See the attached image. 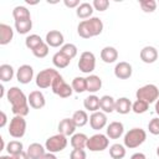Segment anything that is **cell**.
Wrapping results in <instances>:
<instances>
[{
    "label": "cell",
    "mask_w": 159,
    "mask_h": 159,
    "mask_svg": "<svg viewBox=\"0 0 159 159\" xmlns=\"http://www.w3.org/2000/svg\"><path fill=\"white\" fill-rule=\"evenodd\" d=\"M31 29H32V20H31V19L16 20V21H15V30H16L20 35H25V34L30 32Z\"/></svg>",
    "instance_id": "30"
},
{
    "label": "cell",
    "mask_w": 159,
    "mask_h": 159,
    "mask_svg": "<svg viewBox=\"0 0 159 159\" xmlns=\"http://www.w3.org/2000/svg\"><path fill=\"white\" fill-rule=\"evenodd\" d=\"M34 78V68L30 65H21L16 71V80L22 83L27 84Z\"/></svg>",
    "instance_id": "12"
},
{
    "label": "cell",
    "mask_w": 159,
    "mask_h": 159,
    "mask_svg": "<svg viewBox=\"0 0 159 159\" xmlns=\"http://www.w3.org/2000/svg\"><path fill=\"white\" fill-rule=\"evenodd\" d=\"M83 107L89 111V112H97L101 108V98L97 97L96 94H89L88 97L84 98L83 101Z\"/></svg>",
    "instance_id": "23"
},
{
    "label": "cell",
    "mask_w": 159,
    "mask_h": 159,
    "mask_svg": "<svg viewBox=\"0 0 159 159\" xmlns=\"http://www.w3.org/2000/svg\"><path fill=\"white\" fill-rule=\"evenodd\" d=\"M101 109L104 113H112L113 111H116V99L109 94L102 96L101 97Z\"/></svg>",
    "instance_id": "26"
},
{
    "label": "cell",
    "mask_w": 159,
    "mask_h": 159,
    "mask_svg": "<svg viewBox=\"0 0 159 159\" xmlns=\"http://www.w3.org/2000/svg\"><path fill=\"white\" fill-rule=\"evenodd\" d=\"M0 159H15L12 155H10V154H7V155H1L0 157Z\"/></svg>",
    "instance_id": "50"
},
{
    "label": "cell",
    "mask_w": 159,
    "mask_h": 159,
    "mask_svg": "<svg viewBox=\"0 0 159 159\" xmlns=\"http://www.w3.org/2000/svg\"><path fill=\"white\" fill-rule=\"evenodd\" d=\"M92 14H93V6L89 2H81L80 6L76 9V15L80 19L87 20V19L92 17Z\"/></svg>",
    "instance_id": "27"
},
{
    "label": "cell",
    "mask_w": 159,
    "mask_h": 159,
    "mask_svg": "<svg viewBox=\"0 0 159 159\" xmlns=\"http://www.w3.org/2000/svg\"><path fill=\"white\" fill-rule=\"evenodd\" d=\"M12 17L16 20H26V19H31V15H30V10L25 6H15L14 10H12Z\"/></svg>",
    "instance_id": "33"
},
{
    "label": "cell",
    "mask_w": 159,
    "mask_h": 159,
    "mask_svg": "<svg viewBox=\"0 0 159 159\" xmlns=\"http://www.w3.org/2000/svg\"><path fill=\"white\" fill-rule=\"evenodd\" d=\"M139 56L144 63H154L158 60V50L154 46H144L140 50Z\"/></svg>",
    "instance_id": "17"
},
{
    "label": "cell",
    "mask_w": 159,
    "mask_h": 159,
    "mask_svg": "<svg viewBox=\"0 0 159 159\" xmlns=\"http://www.w3.org/2000/svg\"><path fill=\"white\" fill-rule=\"evenodd\" d=\"M51 89H52V92H53L56 96H58V97H61V98H68V97H71V94L73 93L72 86H70V84L63 80V77H62L61 75H58V76L55 78V81H53V83H52V86H51Z\"/></svg>",
    "instance_id": "9"
},
{
    "label": "cell",
    "mask_w": 159,
    "mask_h": 159,
    "mask_svg": "<svg viewBox=\"0 0 159 159\" xmlns=\"http://www.w3.org/2000/svg\"><path fill=\"white\" fill-rule=\"evenodd\" d=\"M14 39V30L10 25H6L4 22L0 24V45L5 46L11 42Z\"/></svg>",
    "instance_id": "19"
},
{
    "label": "cell",
    "mask_w": 159,
    "mask_h": 159,
    "mask_svg": "<svg viewBox=\"0 0 159 159\" xmlns=\"http://www.w3.org/2000/svg\"><path fill=\"white\" fill-rule=\"evenodd\" d=\"M108 145H109V138L106 134L96 133L88 138L86 148L89 149L91 152H103L104 149L108 148Z\"/></svg>",
    "instance_id": "7"
},
{
    "label": "cell",
    "mask_w": 159,
    "mask_h": 159,
    "mask_svg": "<svg viewBox=\"0 0 159 159\" xmlns=\"http://www.w3.org/2000/svg\"><path fill=\"white\" fill-rule=\"evenodd\" d=\"M157 155H158V157H159V147H158V148H157Z\"/></svg>",
    "instance_id": "52"
},
{
    "label": "cell",
    "mask_w": 159,
    "mask_h": 159,
    "mask_svg": "<svg viewBox=\"0 0 159 159\" xmlns=\"http://www.w3.org/2000/svg\"><path fill=\"white\" fill-rule=\"evenodd\" d=\"M70 62H71V60L61 51H57L52 56V63L55 65L56 68H66L70 65Z\"/></svg>",
    "instance_id": "28"
},
{
    "label": "cell",
    "mask_w": 159,
    "mask_h": 159,
    "mask_svg": "<svg viewBox=\"0 0 159 159\" xmlns=\"http://www.w3.org/2000/svg\"><path fill=\"white\" fill-rule=\"evenodd\" d=\"M27 101H29L30 107L34 108V109H41L46 104L45 96H43V93L41 91H32V92H30V94L27 96Z\"/></svg>",
    "instance_id": "15"
},
{
    "label": "cell",
    "mask_w": 159,
    "mask_h": 159,
    "mask_svg": "<svg viewBox=\"0 0 159 159\" xmlns=\"http://www.w3.org/2000/svg\"><path fill=\"white\" fill-rule=\"evenodd\" d=\"M86 83H87V92L89 93H96L102 87V80L97 75H88V77H86Z\"/></svg>",
    "instance_id": "22"
},
{
    "label": "cell",
    "mask_w": 159,
    "mask_h": 159,
    "mask_svg": "<svg viewBox=\"0 0 159 159\" xmlns=\"http://www.w3.org/2000/svg\"><path fill=\"white\" fill-rule=\"evenodd\" d=\"M103 31V22L99 17L92 16L87 20H82L77 26V34L82 39H91L98 36Z\"/></svg>",
    "instance_id": "2"
},
{
    "label": "cell",
    "mask_w": 159,
    "mask_h": 159,
    "mask_svg": "<svg viewBox=\"0 0 159 159\" xmlns=\"http://www.w3.org/2000/svg\"><path fill=\"white\" fill-rule=\"evenodd\" d=\"M68 144V140H67V137L58 133V134H55L50 138H47L46 143H45V148L48 153H58V152H62Z\"/></svg>",
    "instance_id": "6"
},
{
    "label": "cell",
    "mask_w": 159,
    "mask_h": 159,
    "mask_svg": "<svg viewBox=\"0 0 159 159\" xmlns=\"http://www.w3.org/2000/svg\"><path fill=\"white\" fill-rule=\"evenodd\" d=\"M147 139V132L142 128H132L129 129L125 134H124V147L129 148V149H134L138 148L139 145H142Z\"/></svg>",
    "instance_id": "3"
},
{
    "label": "cell",
    "mask_w": 159,
    "mask_h": 159,
    "mask_svg": "<svg viewBox=\"0 0 159 159\" xmlns=\"http://www.w3.org/2000/svg\"><path fill=\"white\" fill-rule=\"evenodd\" d=\"M71 118H72V120H73V123L76 124L77 128H78V127H83V125H86V124L88 123V120H89L87 112H86V111H82V109L76 111V112L72 114Z\"/></svg>",
    "instance_id": "29"
},
{
    "label": "cell",
    "mask_w": 159,
    "mask_h": 159,
    "mask_svg": "<svg viewBox=\"0 0 159 159\" xmlns=\"http://www.w3.org/2000/svg\"><path fill=\"white\" fill-rule=\"evenodd\" d=\"M42 159H57V157H56L53 153H46Z\"/></svg>",
    "instance_id": "48"
},
{
    "label": "cell",
    "mask_w": 159,
    "mask_h": 159,
    "mask_svg": "<svg viewBox=\"0 0 159 159\" xmlns=\"http://www.w3.org/2000/svg\"><path fill=\"white\" fill-rule=\"evenodd\" d=\"M106 133H107V137L109 139H118L123 135L124 133V125L122 122H111L108 125H107V129H106Z\"/></svg>",
    "instance_id": "16"
},
{
    "label": "cell",
    "mask_w": 159,
    "mask_h": 159,
    "mask_svg": "<svg viewBox=\"0 0 159 159\" xmlns=\"http://www.w3.org/2000/svg\"><path fill=\"white\" fill-rule=\"evenodd\" d=\"M132 65L125 61H120L114 67V76L119 80H128L132 76Z\"/></svg>",
    "instance_id": "14"
},
{
    "label": "cell",
    "mask_w": 159,
    "mask_h": 159,
    "mask_svg": "<svg viewBox=\"0 0 159 159\" xmlns=\"http://www.w3.org/2000/svg\"><path fill=\"white\" fill-rule=\"evenodd\" d=\"M132 102L127 97H120L116 99V112L119 114H128L132 111Z\"/></svg>",
    "instance_id": "24"
},
{
    "label": "cell",
    "mask_w": 159,
    "mask_h": 159,
    "mask_svg": "<svg viewBox=\"0 0 159 159\" xmlns=\"http://www.w3.org/2000/svg\"><path fill=\"white\" fill-rule=\"evenodd\" d=\"M88 137L84 133H75L71 137V145L73 149H84L87 145Z\"/></svg>",
    "instance_id": "25"
},
{
    "label": "cell",
    "mask_w": 159,
    "mask_h": 159,
    "mask_svg": "<svg viewBox=\"0 0 159 159\" xmlns=\"http://www.w3.org/2000/svg\"><path fill=\"white\" fill-rule=\"evenodd\" d=\"M158 5H159V2H158Z\"/></svg>",
    "instance_id": "53"
},
{
    "label": "cell",
    "mask_w": 159,
    "mask_h": 159,
    "mask_svg": "<svg viewBox=\"0 0 159 159\" xmlns=\"http://www.w3.org/2000/svg\"><path fill=\"white\" fill-rule=\"evenodd\" d=\"M135 97H137V99H142V101L150 104V103H154L159 98V89L153 83L144 84L143 87L137 89Z\"/></svg>",
    "instance_id": "4"
},
{
    "label": "cell",
    "mask_w": 159,
    "mask_h": 159,
    "mask_svg": "<svg viewBox=\"0 0 159 159\" xmlns=\"http://www.w3.org/2000/svg\"><path fill=\"white\" fill-rule=\"evenodd\" d=\"M63 4L67 6V7H78L80 6V0H63Z\"/></svg>",
    "instance_id": "44"
},
{
    "label": "cell",
    "mask_w": 159,
    "mask_h": 159,
    "mask_svg": "<svg viewBox=\"0 0 159 159\" xmlns=\"http://www.w3.org/2000/svg\"><path fill=\"white\" fill-rule=\"evenodd\" d=\"M130 159H147V157H145V154H143V153H134V154L130 157Z\"/></svg>",
    "instance_id": "47"
},
{
    "label": "cell",
    "mask_w": 159,
    "mask_h": 159,
    "mask_svg": "<svg viewBox=\"0 0 159 159\" xmlns=\"http://www.w3.org/2000/svg\"><path fill=\"white\" fill-rule=\"evenodd\" d=\"M92 6L97 11H106L109 6V1L108 0H94L92 2Z\"/></svg>",
    "instance_id": "42"
},
{
    "label": "cell",
    "mask_w": 159,
    "mask_h": 159,
    "mask_svg": "<svg viewBox=\"0 0 159 159\" xmlns=\"http://www.w3.org/2000/svg\"><path fill=\"white\" fill-rule=\"evenodd\" d=\"M42 42H45L42 39H41V36H39L37 34H31V35H29L26 39H25V46L27 47V48H30L31 51L32 50H35L37 46H40Z\"/></svg>",
    "instance_id": "34"
},
{
    "label": "cell",
    "mask_w": 159,
    "mask_h": 159,
    "mask_svg": "<svg viewBox=\"0 0 159 159\" xmlns=\"http://www.w3.org/2000/svg\"><path fill=\"white\" fill-rule=\"evenodd\" d=\"M70 159H87L84 149H73L70 153Z\"/></svg>",
    "instance_id": "43"
},
{
    "label": "cell",
    "mask_w": 159,
    "mask_h": 159,
    "mask_svg": "<svg viewBox=\"0 0 159 159\" xmlns=\"http://www.w3.org/2000/svg\"><path fill=\"white\" fill-rule=\"evenodd\" d=\"M148 129H149V133L150 134L159 135V117L150 119V122L148 123Z\"/></svg>",
    "instance_id": "41"
},
{
    "label": "cell",
    "mask_w": 159,
    "mask_h": 159,
    "mask_svg": "<svg viewBox=\"0 0 159 159\" xmlns=\"http://www.w3.org/2000/svg\"><path fill=\"white\" fill-rule=\"evenodd\" d=\"M125 147L119 143L112 144L109 147V155L112 159H123L125 157Z\"/></svg>",
    "instance_id": "31"
},
{
    "label": "cell",
    "mask_w": 159,
    "mask_h": 159,
    "mask_svg": "<svg viewBox=\"0 0 159 159\" xmlns=\"http://www.w3.org/2000/svg\"><path fill=\"white\" fill-rule=\"evenodd\" d=\"M45 42L50 46V47H62L65 43V37L62 35V32H60L58 30H51L46 34L45 37Z\"/></svg>",
    "instance_id": "13"
},
{
    "label": "cell",
    "mask_w": 159,
    "mask_h": 159,
    "mask_svg": "<svg viewBox=\"0 0 159 159\" xmlns=\"http://www.w3.org/2000/svg\"><path fill=\"white\" fill-rule=\"evenodd\" d=\"M148 108H149V103H147V102H144V101H142V99H137V101L133 102V104H132V111H133L134 113H137V114H143V113H145V112L148 111Z\"/></svg>",
    "instance_id": "38"
},
{
    "label": "cell",
    "mask_w": 159,
    "mask_h": 159,
    "mask_svg": "<svg viewBox=\"0 0 159 159\" xmlns=\"http://www.w3.org/2000/svg\"><path fill=\"white\" fill-rule=\"evenodd\" d=\"M15 72H14V68L9 63H2L0 66V80L2 82H9L12 80Z\"/></svg>",
    "instance_id": "32"
},
{
    "label": "cell",
    "mask_w": 159,
    "mask_h": 159,
    "mask_svg": "<svg viewBox=\"0 0 159 159\" xmlns=\"http://www.w3.org/2000/svg\"><path fill=\"white\" fill-rule=\"evenodd\" d=\"M78 68L81 72L89 75L96 68V56L91 51H84L81 53L78 60Z\"/></svg>",
    "instance_id": "10"
},
{
    "label": "cell",
    "mask_w": 159,
    "mask_h": 159,
    "mask_svg": "<svg viewBox=\"0 0 159 159\" xmlns=\"http://www.w3.org/2000/svg\"><path fill=\"white\" fill-rule=\"evenodd\" d=\"M60 73L57 72V70H53V68H45L42 71H40L37 75H36V78H35V82H36V86L41 89H45V88H48L52 86L55 78L58 76Z\"/></svg>",
    "instance_id": "5"
},
{
    "label": "cell",
    "mask_w": 159,
    "mask_h": 159,
    "mask_svg": "<svg viewBox=\"0 0 159 159\" xmlns=\"http://www.w3.org/2000/svg\"><path fill=\"white\" fill-rule=\"evenodd\" d=\"M32 53L37 58H43L48 55V45L46 42H42L40 46H37L35 50H32Z\"/></svg>",
    "instance_id": "40"
},
{
    "label": "cell",
    "mask_w": 159,
    "mask_h": 159,
    "mask_svg": "<svg viewBox=\"0 0 159 159\" xmlns=\"http://www.w3.org/2000/svg\"><path fill=\"white\" fill-rule=\"evenodd\" d=\"M62 53H65L70 60H72V58H75L76 56H77V52H78V50H77V46L76 45H73V43H65L62 47H61V50H60Z\"/></svg>",
    "instance_id": "37"
},
{
    "label": "cell",
    "mask_w": 159,
    "mask_h": 159,
    "mask_svg": "<svg viewBox=\"0 0 159 159\" xmlns=\"http://www.w3.org/2000/svg\"><path fill=\"white\" fill-rule=\"evenodd\" d=\"M15 159H30V157H29V154H27V152H21V153H19V154H16L15 157H14Z\"/></svg>",
    "instance_id": "46"
},
{
    "label": "cell",
    "mask_w": 159,
    "mask_h": 159,
    "mask_svg": "<svg viewBox=\"0 0 159 159\" xmlns=\"http://www.w3.org/2000/svg\"><path fill=\"white\" fill-rule=\"evenodd\" d=\"M6 98L11 104V112L15 116L25 117L30 112V104L27 97L19 87H11L6 92Z\"/></svg>",
    "instance_id": "1"
},
{
    "label": "cell",
    "mask_w": 159,
    "mask_h": 159,
    "mask_svg": "<svg viewBox=\"0 0 159 159\" xmlns=\"http://www.w3.org/2000/svg\"><path fill=\"white\" fill-rule=\"evenodd\" d=\"M5 149L7 150V154L15 157L16 154H19V153L22 152L24 145H22V143H21L20 140H10V142L6 144V148H5Z\"/></svg>",
    "instance_id": "36"
},
{
    "label": "cell",
    "mask_w": 159,
    "mask_h": 159,
    "mask_svg": "<svg viewBox=\"0 0 159 159\" xmlns=\"http://www.w3.org/2000/svg\"><path fill=\"white\" fill-rule=\"evenodd\" d=\"M72 89L76 93H82L84 91H87V83H86V78L84 77H75L72 80Z\"/></svg>",
    "instance_id": "35"
},
{
    "label": "cell",
    "mask_w": 159,
    "mask_h": 159,
    "mask_svg": "<svg viewBox=\"0 0 159 159\" xmlns=\"http://www.w3.org/2000/svg\"><path fill=\"white\" fill-rule=\"evenodd\" d=\"M139 5L144 12H153V11H155L158 2L155 0H140Z\"/></svg>",
    "instance_id": "39"
},
{
    "label": "cell",
    "mask_w": 159,
    "mask_h": 159,
    "mask_svg": "<svg viewBox=\"0 0 159 159\" xmlns=\"http://www.w3.org/2000/svg\"><path fill=\"white\" fill-rule=\"evenodd\" d=\"M0 117H1V119H0V128H2V127H5L6 123H7V117H6V113H5L4 111L0 112Z\"/></svg>",
    "instance_id": "45"
},
{
    "label": "cell",
    "mask_w": 159,
    "mask_h": 159,
    "mask_svg": "<svg viewBox=\"0 0 159 159\" xmlns=\"http://www.w3.org/2000/svg\"><path fill=\"white\" fill-rule=\"evenodd\" d=\"M155 113L159 116V98L155 101Z\"/></svg>",
    "instance_id": "49"
},
{
    "label": "cell",
    "mask_w": 159,
    "mask_h": 159,
    "mask_svg": "<svg viewBox=\"0 0 159 159\" xmlns=\"http://www.w3.org/2000/svg\"><path fill=\"white\" fill-rule=\"evenodd\" d=\"M7 132L15 139L22 138L26 133V120H25V118L21 117V116H14V118L10 120Z\"/></svg>",
    "instance_id": "8"
},
{
    "label": "cell",
    "mask_w": 159,
    "mask_h": 159,
    "mask_svg": "<svg viewBox=\"0 0 159 159\" xmlns=\"http://www.w3.org/2000/svg\"><path fill=\"white\" fill-rule=\"evenodd\" d=\"M76 128H77V127H76V124L73 123L72 118H63V119L58 123V127H57L58 133H61V134H63V135H66V137L73 135L75 132H76Z\"/></svg>",
    "instance_id": "18"
},
{
    "label": "cell",
    "mask_w": 159,
    "mask_h": 159,
    "mask_svg": "<svg viewBox=\"0 0 159 159\" xmlns=\"http://www.w3.org/2000/svg\"><path fill=\"white\" fill-rule=\"evenodd\" d=\"M4 92H5V88H4V86L1 84V86H0V97L4 96Z\"/></svg>",
    "instance_id": "51"
},
{
    "label": "cell",
    "mask_w": 159,
    "mask_h": 159,
    "mask_svg": "<svg viewBox=\"0 0 159 159\" xmlns=\"http://www.w3.org/2000/svg\"><path fill=\"white\" fill-rule=\"evenodd\" d=\"M26 152L30 159H42L46 154V148L42 147L40 143H31Z\"/></svg>",
    "instance_id": "21"
},
{
    "label": "cell",
    "mask_w": 159,
    "mask_h": 159,
    "mask_svg": "<svg viewBox=\"0 0 159 159\" xmlns=\"http://www.w3.org/2000/svg\"><path fill=\"white\" fill-rule=\"evenodd\" d=\"M89 125L94 130H101L107 125V116L104 112L97 111L89 116Z\"/></svg>",
    "instance_id": "11"
},
{
    "label": "cell",
    "mask_w": 159,
    "mask_h": 159,
    "mask_svg": "<svg viewBox=\"0 0 159 159\" xmlns=\"http://www.w3.org/2000/svg\"><path fill=\"white\" fill-rule=\"evenodd\" d=\"M101 58L106 63H113L118 58V51L113 46H106L101 50Z\"/></svg>",
    "instance_id": "20"
}]
</instances>
